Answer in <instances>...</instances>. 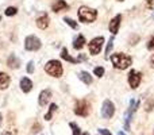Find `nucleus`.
Here are the masks:
<instances>
[{
  "label": "nucleus",
  "instance_id": "1",
  "mask_svg": "<svg viewBox=\"0 0 154 135\" xmlns=\"http://www.w3.org/2000/svg\"><path fill=\"white\" fill-rule=\"evenodd\" d=\"M111 62L116 69L123 70V69H127L133 64V60H131L130 56H126V54H123V53H115V54H112V57H111Z\"/></svg>",
  "mask_w": 154,
  "mask_h": 135
},
{
  "label": "nucleus",
  "instance_id": "2",
  "mask_svg": "<svg viewBox=\"0 0 154 135\" xmlns=\"http://www.w3.org/2000/svg\"><path fill=\"white\" fill-rule=\"evenodd\" d=\"M77 14H79V19L81 22H84V23H92L97 18V11L93 10V8L85 7V5L80 7Z\"/></svg>",
  "mask_w": 154,
  "mask_h": 135
},
{
  "label": "nucleus",
  "instance_id": "3",
  "mask_svg": "<svg viewBox=\"0 0 154 135\" xmlns=\"http://www.w3.org/2000/svg\"><path fill=\"white\" fill-rule=\"evenodd\" d=\"M45 72L48 74H50L51 77H61L64 69H62V65L58 60H50L45 65Z\"/></svg>",
  "mask_w": 154,
  "mask_h": 135
},
{
  "label": "nucleus",
  "instance_id": "4",
  "mask_svg": "<svg viewBox=\"0 0 154 135\" xmlns=\"http://www.w3.org/2000/svg\"><path fill=\"white\" fill-rule=\"evenodd\" d=\"M91 111V104L88 103V100H77L75 106V114L77 116H88Z\"/></svg>",
  "mask_w": 154,
  "mask_h": 135
},
{
  "label": "nucleus",
  "instance_id": "5",
  "mask_svg": "<svg viewBox=\"0 0 154 135\" xmlns=\"http://www.w3.org/2000/svg\"><path fill=\"white\" fill-rule=\"evenodd\" d=\"M139 107V100L135 101L134 99L130 100V106L127 108V112H126V120H125V130H130V122L133 119L134 114H135L137 108Z\"/></svg>",
  "mask_w": 154,
  "mask_h": 135
},
{
  "label": "nucleus",
  "instance_id": "6",
  "mask_svg": "<svg viewBox=\"0 0 154 135\" xmlns=\"http://www.w3.org/2000/svg\"><path fill=\"white\" fill-rule=\"evenodd\" d=\"M42 43H41V39L37 38L35 35H29L24 39V49L29 51H37L41 49Z\"/></svg>",
  "mask_w": 154,
  "mask_h": 135
},
{
  "label": "nucleus",
  "instance_id": "7",
  "mask_svg": "<svg viewBox=\"0 0 154 135\" xmlns=\"http://www.w3.org/2000/svg\"><path fill=\"white\" fill-rule=\"evenodd\" d=\"M103 43H104V38L103 37H96L88 43V49H89V53L92 56H96V54L100 53L101 48H103Z\"/></svg>",
  "mask_w": 154,
  "mask_h": 135
},
{
  "label": "nucleus",
  "instance_id": "8",
  "mask_svg": "<svg viewBox=\"0 0 154 135\" xmlns=\"http://www.w3.org/2000/svg\"><path fill=\"white\" fill-rule=\"evenodd\" d=\"M115 114V106L111 100H104L103 107H101V116L104 119H111Z\"/></svg>",
  "mask_w": 154,
  "mask_h": 135
},
{
  "label": "nucleus",
  "instance_id": "9",
  "mask_svg": "<svg viewBox=\"0 0 154 135\" xmlns=\"http://www.w3.org/2000/svg\"><path fill=\"white\" fill-rule=\"evenodd\" d=\"M141 80H142V74L139 73V72L134 70V69L130 70V73H128V84H130V87L133 88V89H135V88L139 87Z\"/></svg>",
  "mask_w": 154,
  "mask_h": 135
},
{
  "label": "nucleus",
  "instance_id": "10",
  "mask_svg": "<svg viewBox=\"0 0 154 135\" xmlns=\"http://www.w3.org/2000/svg\"><path fill=\"white\" fill-rule=\"evenodd\" d=\"M51 99V91L50 89H43L42 92L39 93V97H38V103H39L41 107L48 106L49 100Z\"/></svg>",
  "mask_w": 154,
  "mask_h": 135
},
{
  "label": "nucleus",
  "instance_id": "11",
  "mask_svg": "<svg viewBox=\"0 0 154 135\" xmlns=\"http://www.w3.org/2000/svg\"><path fill=\"white\" fill-rule=\"evenodd\" d=\"M120 22H122V15H116L115 18H112V20L109 22V31L112 32V34H116L118 31H119V26H120Z\"/></svg>",
  "mask_w": 154,
  "mask_h": 135
},
{
  "label": "nucleus",
  "instance_id": "12",
  "mask_svg": "<svg viewBox=\"0 0 154 135\" xmlns=\"http://www.w3.org/2000/svg\"><path fill=\"white\" fill-rule=\"evenodd\" d=\"M69 8V5H68V3L65 2V0H56V2L53 3V5H51V11H54V12H60V11H65Z\"/></svg>",
  "mask_w": 154,
  "mask_h": 135
},
{
  "label": "nucleus",
  "instance_id": "13",
  "mask_svg": "<svg viewBox=\"0 0 154 135\" xmlns=\"http://www.w3.org/2000/svg\"><path fill=\"white\" fill-rule=\"evenodd\" d=\"M49 20H50V19H49V16H48V14H42V15H39L37 18V27H39L41 30H45L46 27L49 26Z\"/></svg>",
  "mask_w": 154,
  "mask_h": 135
},
{
  "label": "nucleus",
  "instance_id": "14",
  "mask_svg": "<svg viewBox=\"0 0 154 135\" xmlns=\"http://www.w3.org/2000/svg\"><path fill=\"white\" fill-rule=\"evenodd\" d=\"M20 89H22V92H24V93H29L30 91L32 89V81L29 77H23V78L20 80Z\"/></svg>",
  "mask_w": 154,
  "mask_h": 135
},
{
  "label": "nucleus",
  "instance_id": "15",
  "mask_svg": "<svg viewBox=\"0 0 154 135\" xmlns=\"http://www.w3.org/2000/svg\"><path fill=\"white\" fill-rule=\"evenodd\" d=\"M7 65H8V68H11V69H18L20 66V61H19L18 57H15V54H11L7 60Z\"/></svg>",
  "mask_w": 154,
  "mask_h": 135
},
{
  "label": "nucleus",
  "instance_id": "16",
  "mask_svg": "<svg viewBox=\"0 0 154 135\" xmlns=\"http://www.w3.org/2000/svg\"><path fill=\"white\" fill-rule=\"evenodd\" d=\"M10 85V76L4 72H0V89H5Z\"/></svg>",
  "mask_w": 154,
  "mask_h": 135
},
{
  "label": "nucleus",
  "instance_id": "17",
  "mask_svg": "<svg viewBox=\"0 0 154 135\" xmlns=\"http://www.w3.org/2000/svg\"><path fill=\"white\" fill-rule=\"evenodd\" d=\"M84 45H85V37H84V35H79V37L73 41V48H75L76 50L82 49V48H84Z\"/></svg>",
  "mask_w": 154,
  "mask_h": 135
},
{
  "label": "nucleus",
  "instance_id": "18",
  "mask_svg": "<svg viewBox=\"0 0 154 135\" xmlns=\"http://www.w3.org/2000/svg\"><path fill=\"white\" fill-rule=\"evenodd\" d=\"M79 77H80V80H81L84 84H87V85L92 84V76H91L88 72H80Z\"/></svg>",
  "mask_w": 154,
  "mask_h": 135
},
{
  "label": "nucleus",
  "instance_id": "19",
  "mask_svg": "<svg viewBox=\"0 0 154 135\" xmlns=\"http://www.w3.org/2000/svg\"><path fill=\"white\" fill-rule=\"evenodd\" d=\"M61 57H62V60H65V61H68V62H72V64H77V58H73L72 56H69V54H68V50L66 49H62L61 50Z\"/></svg>",
  "mask_w": 154,
  "mask_h": 135
},
{
  "label": "nucleus",
  "instance_id": "20",
  "mask_svg": "<svg viewBox=\"0 0 154 135\" xmlns=\"http://www.w3.org/2000/svg\"><path fill=\"white\" fill-rule=\"evenodd\" d=\"M57 111V104H50V107H49V111H48V114L45 115V120H50L51 119V116H53V114Z\"/></svg>",
  "mask_w": 154,
  "mask_h": 135
},
{
  "label": "nucleus",
  "instance_id": "21",
  "mask_svg": "<svg viewBox=\"0 0 154 135\" xmlns=\"http://www.w3.org/2000/svg\"><path fill=\"white\" fill-rule=\"evenodd\" d=\"M154 108V99H147L146 100V103H145V111H152V109Z\"/></svg>",
  "mask_w": 154,
  "mask_h": 135
},
{
  "label": "nucleus",
  "instance_id": "22",
  "mask_svg": "<svg viewBox=\"0 0 154 135\" xmlns=\"http://www.w3.org/2000/svg\"><path fill=\"white\" fill-rule=\"evenodd\" d=\"M69 126H70V128H72L73 135H81V130H80V127L76 124V123L70 122V123H69Z\"/></svg>",
  "mask_w": 154,
  "mask_h": 135
},
{
  "label": "nucleus",
  "instance_id": "23",
  "mask_svg": "<svg viewBox=\"0 0 154 135\" xmlns=\"http://www.w3.org/2000/svg\"><path fill=\"white\" fill-rule=\"evenodd\" d=\"M112 46H114V37H111V38H109L108 43H107V48H106V58H107V57H108L109 51L112 50Z\"/></svg>",
  "mask_w": 154,
  "mask_h": 135
},
{
  "label": "nucleus",
  "instance_id": "24",
  "mask_svg": "<svg viewBox=\"0 0 154 135\" xmlns=\"http://www.w3.org/2000/svg\"><path fill=\"white\" fill-rule=\"evenodd\" d=\"M16 12H18V10H16L15 7H8L7 10L4 11V14H5V15H7V16H14Z\"/></svg>",
  "mask_w": 154,
  "mask_h": 135
},
{
  "label": "nucleus",
  "instance_id": "25",
  "mask_svg": "<svg viewBox=\"0 0 154 135\" xmlns=\"http://www.w3.org/2000/svg\"><path fill=\"white\" fill-rule=\"evenodd\" d=\"M64 20L66 22V24H68V26H70L72 29H75V30H76L77 27H79V26H77V23H76L75 20H73V19H70V18H65Z\"/></svg>",
  "mask_w": 154,
  "mask_h": 135
},
{
  "label": "nucleus",
  "instance_id": "26",
  "mask_svg": "<svg viewBox=\"0 0 154 135\" xmlns=\"http://www.w3.org/2000/svg\"><path fill=\"white\" fill-rule=\"evenodd\" d=\"M93 73H95V76H97V77H103V74H104V68H101V66L95 68V69H93Z\"/></svg>",
  "mask_w": 154,
  "mask_h": 135
},
{
  "label": "nucleus",
  "instance_id": "27",
  "mask_svg": "<svg viewBox=\"0 0 154 135\" xmlns=\"http://www.w3.org/2000/svg\"><path fill=\"white\" fill-rule=\"evenodd\" d=\"M146 48L149 49V50H154V34L152 35V38H150L149 41H147V45Z\"/></svg>",
  "mask_w": 154,
  "mask_h": 135
},
{
  "label": "nucleus",
  "instance_id": "28",
  "mask_svg": "<svg viewBox=\"0 0 154 135\" xmlns=\"http://www.w3.org/2000/svg\"><path fill=\"white\" fill-rule=\"evenodd\" d=\"M16 134H18V130H16V128H8V130H5L2 135H16Z\"/></svg>",
  "mask_w": 154,
  "mask_h": 135
},
{
  "label": "nucleus",
  "instance_id": "29",
  "mask_svg": "<svg viewBox=\"0 0 154 135\" xmlns=\"http://www.w3.org/2000/svg\"><path fill=\"white\" fill-rule=\"evenodd\" d=\"M32 72H34V62H32V61H30L29 64H27V73H30V74H31Z\"/></svg>",
  "mask_w": 154,
  "mask_h": 135
},
{
  "label": "nucleus",
  "instance_id": "30",
  "mask_svg": "<svg viewBox=\"0 0 154 135\" xmlns=\"http://www.w3.org/2000/svg\"><path fill=\"white\" fill-rule=\"evenodd\" d=\"M39 131H41V124L39 123H34V126H32V133L37 134V133H39Z\"/></svg>",
  "mask_w": 154,
  "mask_h": 135
},
{
  "label": "nucleus",
  "instance_id": "31",
  "mask_svg": "<svg viewBox=\"0 0 154 135\" xmlns=\"http://www.w3.org/2000/svg\"><path fill=\"white\" fill-rule=\"evenodd\" d=\"M99 133H100V135H112L107 128H99Z\"/></svg>",
  "mask_w": 154,
  "mask_h": 135
},
{
  "label": "nucleus",
  "instance_id": "32",
  "mask_svg": "<svg viewBox=\"0 0 154 135\" xmlns=\"http://www.w3.org/2000/svg\"><path fill=\"white\" fill-rule=\"evenodd\" d=\"M146 4L149 8H154V0H146Z\"/></svg>",
  "mask_w": 154,
  "mask_h": 135
},
{
  "label": "nucleus",
  "instance_id": "33",
  "mask_svg": "<svg viewBox=\"0 0 154 135\" xmlns=\"http://www.w3.org/2000/svg\"><path fill=\"white\" fill-rule=\"evenodd\" d=\"M85 60H87V56H84V54H80L79 56V58H77V61H85Z\"/></svg>",
  "mask_w": 154,
  "mask_h": 135
},
{
  "label": "nucleus",
  "instance_id": "34",
  "mask_svg": "<svg viewBox=\"0 0 154 135\" xmlns=\"http://www.w3.org/2000/svg\"><path fill=\"white\" fill-rule=\"evenodd\" d=\"M135 41H139V37H134L131 39V45H135Z\"/></svg>",
  "mask_w": 154,
  "mask_h": 135
},
{
  "label": "nucleus",
  "instance_id": "35",
  "mask_svg": "<svg viewBox=\"0 0 154 135\" xmlns=\"http://www.w3.org/2000/svg\"><path fill=\"white\" fill-rule=\"evenodd\" d=\"M150 64H152V66L154 68V54L152 56V58H150Z\"/></svg>",
  "mask_w": 154,
  "mask_h": 135
},
{
  "label": "nucleus",
  "instance_id": "36",
  "mask_svg": "<svg viewBox=\"0 0 154 135\" xmlns=\"http://www.w3.org/2000/svg\"><path fill=\"white\" fill-rule=\"evenodd\" d=\"M118 135H126V134L123 133V131H119V133H118Z\"/></svg>",
  "mask_w": 154,
  "mask_h": 135
},
{
  "label": "nucleus",
  "instance_id": "37",
  "mask_svg": "<svg viewBox=\"0 0 154 135\" xmlns=\"http://www.w3.org/2000/svg\"><path fill=\"white\" fill-rule=\"evenodd\" d=\"M2 122H3V116L0 115V126H2Z\"/></svg>",
  "mask_w": 154,
  "mask_h": 135
},
{
  "label": "nucleus",
  "instance_id": "38",
  "mask_svg": "<svg viewBox=\"0 0 154 135\" xmlns=\"http://www.w3.org/2000/svg\"><path fill=\"white\" fill-rule=\"evenodd\" d=\"M82 135H89V134H88V133H84V134H82Z\"/></svg>",
  "mask_w": 154,
  "mask_h": 135
},
{
  "label": "nucleus",
  "instance_id": "39",
  "mask_svg": "<svg viewBox=\"0 0 154 135\" xmlns=\"http://www.w3.org/2000/svg\"><path fill=\"white\" fill-rule=\"evenodd\" d=\"M118 2H123V0H118Z\"/></svg>",
  "mask_w": 154,
  "mask_h": 135
},
{
  "label": "nucleus",
  "instance_id": "40",
  "mask_svg": "<svg viewBox=\"0 0 154 135\" xmlns=\"http://www.w3.org/2000/svg\"><path fill=\"white\" fill-rule=\"evenodd\" d=\"M153 18H154V16H153Z\"/></svg>",
  "mask_w": 154,
  "mask_h": 135
}]
</instances>
